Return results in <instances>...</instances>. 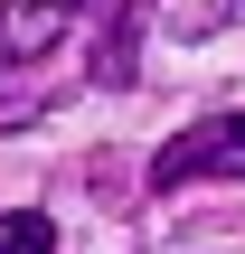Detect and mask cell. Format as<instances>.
<instances>
[{"mask_svg": "<svg viewBox=\"0 0 245 254\" xmlns=\"http://www.w3.org/2000/svg\"><path fill=\"white\" fill-rule=\"evenodd\" d=\"M189 179H245V113H208V123L161 141L151 189H189Z\"/></svg>", "mask_w": 245, "mask_h": 254, "instance_id": "obj_1", "label": "cell"}, {"mask_svg": "<svg viewBox=\"0 0 245 254\" xmlns=\"http://www.w3.org/2000/svg\"><path fill=\"white\" fill-rule=\"evenodd\" d=\"M57 38H66V0H9V9H0V66L47 57Z\"/></svg>", "mask_w": 245, "mask_h": 254, "instance_id": "obj_2", "label": "cell"}, {"mask_svg": "<svg viewBox=\"0 0 245 254\" xmlns=\"http://www.w3.org/2000/svg\"><path fill=\"white\" fill-rule=\"evenodd\" d=\"M0 254H57V226L38 207H19V217H0Z\"/></svg>", "mask_w": 245, "mask_h": 254, "instance_id": "obj_3", "label": "cell"}, {"mask_svg": "<svg viewBox=\"0 0 245 254\" xmlns=\"http://www.w3.org/2000/svg\"><path fill=\"white\" fill-rule=\"evenodd\" d=\"M245 19V0H198L189 19H179V38H217V28H236Z\"/></svg>", "mask_w": 245, "mask_h": 254, "instance_id": "obj_4", "label": "cell"}, {"mask_svg": "<svg viewBox=\"0 0 245 254\" xmlns=\"http://www.w3.org/2000/svg\"><path fill=\"white\" fill-rule=\"evenodd\" d=\"M66 9H85V0H66Z\"/></svg>", "mask_w": 245, "mask_h": 254, "instance_id": "obj_5", "label": "cell"}]
</instances>
